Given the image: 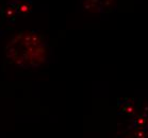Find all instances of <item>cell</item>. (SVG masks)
Wrapping results in <instances>:
<instances>
[{"label": "cell", "instance_id": "3", "mask_svg": "<svg viewBox=\"0 0 148 138\" xmlns=\"http://www.w3.org/2000/svg\"><path fill=\"white\" fill-rule=\"evenodd\" d=\"M135 138H148V134L146 133V130H142V128H136L134 132Z\"/></svg>", "mask_w": 148, "mask_h": 138}, {"label": "cell", "instance_id": "4", "mask_svg": "<svg viewBox=\"0 0 148 138\" xmlns=\"http://www.w3.org/2000/svg\"><path fill=\"white\" fill-rule=\"evenodd\" d=\"M124 111H126V113H128V114H133V113H134V107H133L132 105L128 104L124 108Z\"/></svg>", "mask_w": 148, "mask_h": 138}, {"label": "cell", "instance_id": "1", "mask_svg": "<svg viewBox=\"0 0 148 138\" xmlns=\"http://www.w3.org/2000/svg\"><path fill=\"white\" fill-rule=\"evenodd\" d=\"M7 57L21 68H36L44 64L47 49L43 38L31 31H23L11 39L5 47Z\"/></svg>", "mask_w": 148, "mask_h": 138}, {"label": "cell", "instance_id": "2", "mask_svg": "<svg viewBox=\"0 0 148 138\" xmlns=\"http://www.w3.org/2000/svg\"><path fill=\"white\" fill-rule=\"evenodd\" d=\"M133 125L136 128H142V130H146L148 128V116L146 114L140 115L134 119Z\"/></svg>", "mask_w": 148, "mask_h": 138}]
</instances>
